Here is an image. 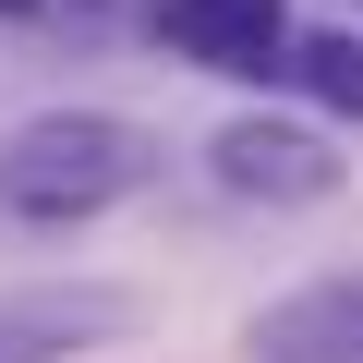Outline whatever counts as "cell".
I'll return each instance as SVG.
<instances>
[{
	"mask_svg": "<svg viewBox=\"0 0 363 363\" xmlns=\"http://www.w3.org/2000/svg\"><path fill=\"white\" fill-rule=\"evenodd\" d=\"M145 157L157 145L133 121H25L0 145V206L13 218H97V206H121L145 182Z\"/></svg>",
	"mask_w": 363,
	"mask_h": 363,
	"instance_id": "cell-1",
	"label": "cell"
},
{
	"mask_svg": "<svg viewBox=\"0 0 363 363\" xmlns=\"http://www.w3.org/2000/svg\"><path fill=\"white\" fill-rule=\"evenodd\" d=\"M157 37H169L182 61H206V73H267V61L291 49L279 0H157Z\"/></svg>",
	"mask_w": 363,
	"mask_h": 363,
	"instance_id": "cell-2",
	"label": "cell"
},
{
	"mask_svg": "<svg viewBox=\"0 0 363 363\" xmlns=\"http://www.w3.org/2000/svg\"><path fill=\"white\" fill-rule=\"evenodd\" d=\"M218 182H230V194H279V206H315V194H339V157H327L315 133H267V121H230V133H218Z\"/></svg>",
	"mask_w": 363,
	"mask_h": 363,
	"instance_id": "cell-3",
	"label": "cell"
},
{
	"mask_svg": "<svg viewBox=\"0 0 363 363\" xmlns=\"http://www.w3.org/2000/svg\"><path fill=\"white\" fill-rule=\"evenodd\" d=\"M97 327H133V303L121 291H25V303H0V363H61Z\"/></svg>",
	"mask_w": 363,
	"mask_h": 363,
	"instance_id": "cell-4",
	"label": "cell"
},
{
	"mask_svg": "<svg viewBox=\"0 0 363 363\" xmlns=\"http://www.w3.org/2000/svg\"><path fill=\"white\" fill-rule=\"evenodd\" d=\"M303 85L339 97V109H363V37H303Z\"/></svg>",
	"mask_w": 363,
	"mask_h": 363,
	"instance_id": "cell-5",
	"label": "cell"
},
{
	"mask_svg": "<svg viewBox=\"0 0 363 363\" xmlns=\"http://www.w3.org/2000/svg\"><path fill=\"white\" fill-rule=\"evenodd\" d=\"M351 327H363V291H351Z\"/></svg>",
	"mask_w": 363,
	"mask_h": 363,
	"instance_id": "cell-6",
	"label": "cell"
},
{
	"mask_svg": "<svg viewBox=\"0 0 363 363\" xmlns=\"http://www.w3.org/2000/svg\"><path fill=\"white\" fill-rule=\"evenodd\" d=\"M13 13H25V0H13Z\"/></svg>",
	"mask_w": 363,
	"mask_h": 363,
	"instance_id": "cell-7",
	"label": "cell"
}]
</instances>
